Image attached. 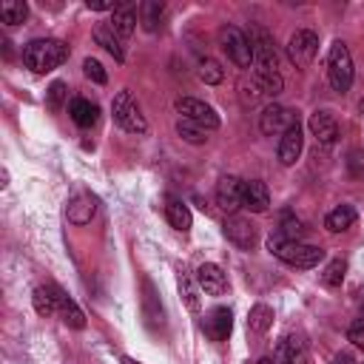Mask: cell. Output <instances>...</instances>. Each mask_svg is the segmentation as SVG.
Here are the masks:
<instances>
[{"instance_id": "cell-30", "label": "cell", "mask_w": 364, "mask_h": 364, "mask_svg": "<svg viewBox=\"0 0 364 364\" xmlns=\"http://www.w3.org/2000/svg\"><path fill=\"white\" fill-rule=\"evenodd\" d=\"M196 74H199V80H202V82H208V85H219V82L225 80L222 65H219L216 60H210V57H202V60H199Z\"/></svg>"}, {"instance_id": "cell-9", "label": "cell", "mask_w": 364, "mask_h": 364, "mask_svg": "<svg viewBox=\"0 0 364 364\" xmlns=\"http://www.w3.org/2000/svg\"><path fill=\"white\" fill-rule=\"evenodd\" d=\"M293 125H299V114L293 111V108H284V105H267L264 111H262V117H259V128H262V134H267V136H273V134H284L287 128H293Z\"/></svg>"}, {"instance_id": "cell-27", "label": "cell", "mask_w": 364, "mask_h": 364, "mask_svg": "<svg viewBox=\"0 0 364 364\" xmlns=\"http://www.w3.org/2000/svg\"><path fill=\"white\" fill-rule=\"evenodd\" d=\"M26 17H28V6L23 0H6V3H0V20L6 26H20Z\"/></svg>"}, {"instance_id": "cell-22", "label": "cell", "mask_w": 364, "mask_h": 364, "mask_svg": "<svg viewBox=\"0 0 364 364\" xmlns=\"http://www.w3.org/2000/svg\"><path fill=\"white\" fill-rule=\"evenodd\" d=\"M165 216H168L171 228H176V230H182V233H188V230H191L193 216H191V210H188V205H185L182 199L168 196V199H165Z\"/></svg>"}, {"instance_id": "cell-2", "label": "cell", "mask_w": 364, "mask_h": 364, "mask_svg": "<svg viewBox=\"0 0 364 364\" xmlns=\"http://www.w3.org/2000/svg\"><path fill=\"white\" fill-rule=\"evenodd\" d=\"M267 250L282 259L284 264L290 267H299V270H310V267H318V262L324 259V250L318 245H307V242H293V239H284L279 233H270L267 239Z\"/></svg>"}, {"instance_id": "cell-13", "label": "cell", "mask_w": 364, "mask_h": 364, "mask_svg": "<svg viewBox=\"0 0 364 364\" xmlns=\"http://www.w3.org/2000/svg\"><path fill=\"white\" fill-rule=\"evenodd\" d=\"M242 191H245V182L239 176H222L216 185V205L225 213H233L236 208H242Z\"/></svg>"}, {"instance_id": "cell-4", "label": "cell", "mask_w": 364, "mask_h": 364, "mask_svg": "<svg viewBox=\"0 0 364 364\" xmlns=\"http://www.w3.org/2000/svg\"><path fill=\"white\" fill-rule=\"evenodd\" d=\"M353 74H355V71H353L350 48H347V43L336 40V43L330 46V51H327V80H330L333 91H338V94L350 91V85H353Z\"/></svg>"}, {"instance_id": "cell-41", "label": "cell", "mask_w": 364, "mask_h": 364, "mask_svg": "<svg viewBox=\"0 0 364 364\" xmlns=\"http://www.w3.org/2000/svg\"><path fill=\"white\" fill-rule=\"evenodd\" d=\"M259 364H276L273 358H259Z\"/></svg>"}, {"instance_id": "cell-38", "label": "cell", "mask_w": 364, "mask_h": 364, "mask_svg": "<svg viewBox=\"0 0 364 364\" xmlns=\"http://www.w3.org/2000/svg\"><path fill=\"white\" fill-rule=\"evenodd\" d=\"M347 168L350 173H364V151H350V159H347Z\"/></svg>"}, {"instance_id": "cell-8", "label": "cell", "mask_w": 364, "mask_h": 364, "mask_svg": "<svg viewBox=\"0 0 364 364\" xmlns=\"http://www.w3.org/2000/svg\"><path fill=\"white\" fill-rule=\"evenodd\" d=\"M316 54H318V37H316L313 31L301 28V31H296V34L290 37V43H287V57H290L293 65L307 68V65L316 60Z\"/></svg>"}, {"instance_id": "cell-14", "label": "cell", "mask_w": 364, "mask_h": 364, "mask_svg": "<svg viewBox=\"0 0 364 364\" xmlns=\"http://www.w3.org/2000/svg\"><path fill=\"white\" fill-rule=\"evenodd\" d=\"M307 125H310V134L316 136V142H321V145H333L338 139V122L330 111H313Z\"/></svg>"}, {"instance_id": "cell-32", "label": "cell", "mask_w": 364, "mask_h": 364, "mask_svg": "<svg viewBox=\"0 0 364 364\" xmlns=\"http://www.w3.org/2000/svg\"><path fill=\"white\" fill-rule=\"evenodd\" d=\"M344 273H347V262H344V259H333V262L324 267L321 282H324L327 287H338V284L344 282Z\"/></svg>"}, {"instance_id": "cell-31", "label": "cell", "mask_w": 364, "mask_h": 364, "mask_svg": "<svg viewBox=\"0 0 364 364\" xmlns=\"http://www.w3.org/2000/svg\"><path fill=\"white\" fill-rule=\"evenodd\" d=\"M176 282H179V293H182V299H185V307H188V310H199V287L193 284V279H191L185 270H179Z\"/></svg>"}, {"instance_id": "cell-12", "label": "cell", "mask_w": 364, "mask_h": 364, "mask_svg": "<svg viewBox=\"0 0 364 364\" xmlns=\"http://www.w3.org/2000/svg\"><path fill=\"white\" fill-rule=\"evenodd\" d=\"M202 330L210 341H225L233 330V313L228 307H213L205 318H202Z\"/></svg>"}, {"instance_id": "cell-6", "label": "cell", "mask_w": 364, "mask_h": 364, "mask_svg": "<svg viewBox=\"0 0 364 364\" xmlns=\"http://www.w3.org/2000/svg\"><path fill=\"white\" fill-rule=\"evenodd\" d=\"M219 46H222V51L228 54L230 63H236L239 68H250V63H253V48H250V40H247V34H245L242 28H236V26H222V28H219Z\"/></svg>"}, {"instance_id": "cell-18", "label": "cell", "mask_w": 364, "mask_h": 364, "mask_svg": "<svg viewBox=\"0 0 364 364\" xmlns=\"http://www.w3.org/2000/svg\"><path fill=\"white\" fill-rule=\"evenodd\" d=\"M304 338L301 336H284L279 341V350H276V364H304Z\"/></svg>"}, {"instance_id": "cell-11", "label": "cell", "mask_w": 364, "mask_h": 364, "mask_svg": "<svg viewBox=\"0 0 364 364\" xmlns=\"http://www.w3.org/2000/svg\"><path fill=\"white\" fill-rule=\"evenodd\" d=\"M228 242H233L239 250H250L253 242H256V228L245 219V216H228L225 225H222Z\"/></svg>"}, {"instance_id": "cell-7", "label": "cell", "mask_w": 364, "mask_h": 364, "mask_svg": "<svg viewBox=\"0 0 364 364\" xmlns=\"http://www.w3.org/2000/svg\"><path fill=\"white\" fill-rule=\"evenodd\" d=\"M176 111H179V117H185V119L202 125L205 131H216V128H219V114H216L208 102H202V100H196V97H179V100H176Z\"/></svg>"}, {"instance_id": "cell-33", "label": "cell", "mask_w": 364, "mask_h": 364, "mask_svg": "<svg viewBox=\"0 0 364 364\" xmlns=\"http://www.w3.org/2000/svg\"><path fill=\"white\" fill-rule=\"evenodd\" d=\"M65 100H68V85H65V82H60V80H57V82H51V85H48V91H46V102H48V108H51V111H60Z\"/></svg>"}, {"instance_id": "cell-39", "label": "cell", "mask_w": 364, "mask_h": 364, "mask_svg": "<svg viewBox=\"0 0 364 364\" xmlns=\"http://www.w3.org/2000/svg\"><path fill=\"white\" fill-rule=\"evenodd\" d=\"M333 364H355V361H353L347 353H341V355H336V358H333Z\"/></svg>"}, {"instance_id": "cell-1", "label": "cell", "mask_w": 364, "mask_h": 364, "mask_svg": "<svg viewBox=\"0 0 364 364\" xmlns=\"http://www.w3.org/2000/svg\"><path fill=\"white\" fill-rule=\"evenodd\" d=\"M250 48H253V80L262 88L264 97H276L284 88V80L279 74V54H276V43L273 37L262 28L253 26L250 28Z\"/></svg>"}, {"instance_id": "cell-35", "label": "cell", "mask_w": 364, "mask_h": 364, "mask_svg": "<svg viewBox=\"0 0 364 364\" xmlns=\"http://www.w3.org/2000/svg\"><path fill=\"white\" fill-rule=\"evenodd\" d=\"M279 236L293 239V242H301V236H304V225H301L299 219H293V216H284L282 225H279Z\"/></svg>"}, {"instance_id": "cell-24", "label": "cell", "mask_w": 364, "mask_h": 364, "mask_svg": "<svg viewBox=\"0 0 364 364\" xmlns=\"http://www.w3.org/2000/svg\"><path fill=\"white\" fill-rule=\"evenodd\" d=\"M94 40H97V46H102L117 63H122L125 60V51H122V43H119V37L111 31V26H94Z\"/></svg>"}, {"instance_id": "cell-23", "label": "cell", "mask_w": 364, "mask_h": 364, "mask_svg": "<svg viewBox=\"0 0 364 364\" xmlns=\"http://www.w3.org/2000/svg\"><path fill=\"white\" fill-rule=\"evenodd\" d=\"M355 225V208L353 205H338V208H333L327 216H324V228L330 230V233H341V230H347V228H353Z\"/></svg>"}, {"instance_id": "cell-40", "label": "cell", "mask_w": 364, "mask_h": 364, "mask_svg": "<svg viewBox=\"0 0 364 364\" xmlns=\"http://www.w3.org/2000/svg\"><path fill=\"white\" fill-rule=\"evenodd\" d=\"M122 364H142V361H136V358H131V355H125V358H122Z\"/></svg>"}, {"instance_id": "cell-16", "label": "cell", "mask_w": 364, "mask_h": 364, "mask_svg": "<svg viewBox=\"0 0 364 364\" xmlns=\"http://www.w3.org/2000/svg\"><path fill=\"white\" fill-rule=\"evenodd\" d=\"M242 205H245L247 210H253V213H264V210L270 208V191H267V185H264V182H259V179L245 182Z\"/></svg>"}, {"instance_id": "cell-3", "label": "cell", "mask_w": 364, "mask_h": 364, "mask_svg": "<svg viewBox=\"0 0 364 364\" xmlns=\"http://www.w3.org/2000/svg\"><path fill=\"white\" fill-rule=\"evenodd\" d=\"M65 60H68V46H65L63 40H54V37L31 40V43L23 48V63H26V68H31L34 74H48V71L60 68Z\"/></svg>"}, {"instance_id": "cell-29", "label": "cell", "mask_w": 364, "mask_h": 364, "mask_svg": "<svg viewBox=\"0 0 364 364\" xmlns=\"http://www.w3.org/2000/svg\"><path fill=\"white\" fill-rule=\"evenodd\" d=\"M176 134H179L185 142H191V145H202V142H208V131H205L202 125L185 119V117L176 119Z\"/></svg>"}, {"instance_id": "cell-34", "label": "cell", "mask_w": 364, "mask_h": 364, "mask_svg": "<svg viewBox=\"0 0 364 364\" xmlns=\"http://www.w3.org/2000/svg\"><path fill=\"white\" fill-rule=\"evenodd\" d=\"M145 287V296H142V304H145V318H148V324H162V307H156L154 304V287H151V282H145L142 284Z\"/></svg>"}, {"instance_id": "cell-25", "label": "cell", "mask_w": 364, "mask_h": 364, "mask_svg": "<svg viewBox=\"0 0 364 364\" xmlns=\"http://www.w3.org/2000/svg\"><path fill=\"white\" fill-rule=\"evenodd\" d=\"M34 301V310L40 316H54L57 313V293H54V284H40L31 296Z\"/></svg>"}, {"instance_id": "cell-42", "label": "cell", "mask_w": 364, "mask_h": 364, "mask_svg": "<svg viewBox=\"0 0 364 364\" xmlns=\"http://www.w3.org/2000/svg\"><path fill=\"white\" fill-rule=\"evenodd\" d=\"M358 111H361V114H364V100H361V102H358Z\"/></svg>"}, {"instance_id": "cell-28", "label": "cell", "mask_w": 364, "mask_h": 364, "mask_svg": "<svg viewBox=\"0 0 364 364\" xmlns=\"http://www.w3.org/2000/svg\"><path fill=\"white\" fill-rule=\"evenodd\" d=\"M270 324H273V310H270L267 304H256V307H250V316H247V327H250V333L262 336V333H267Z\"/></svg>"}, {"instance_id": "cell-10", "label": "cell", "mask_w": 364, "mask_h": 364, "mask_svg": "<svg viewBox=\"0 0 364 364\" xmlns=\"http://www.w3.org/2000/svg\"><path fill=\"white\" fill-rule=\"evenodd\" d=\"M196 284H199V290L208 293V296H222V293H228V276H225V270H222L219 264H213V262H205V264L196 267Z\"/></svg>"}, {"instance_id": "cell-36", "label": "cell", "mask_w": 364, "mask_h": 364, "mask_svg": "<svg viewBox=\"0 0 364 364\" xmlns=\"http://www.w3.org/2000/svg\"><path fill=\"white\" fill-rule=\"evenodd\" d=\"M82 71H85V77H88V80H94V82H100V85L108 80V74H105L102 63H100V60H94V57H85V60H82Z\"/></svg>"}, {"instance_id": "cell-43", "label": "cell", "mask_w": 364, "mask_h": 364, "mask_svg": "<svg viewBox=\"0 0 364 364\" xmlns=\"http://www.w3.org/2000/svg\"><path fill=\"white\" fill-rule=\"evenodd\" d=\"M361 310H364V293H361Z\"/></svg>"}, {"instance_id": "cell-26", "label": "cell", "mask_w": 364, "mask_h": 364, "mask_svg": "<svg viewBox=\"0 0 364 364\" xmlns=\"http://www.w3.org/2000/svg\"><path fill=\"white\" fill-rule=\"evenodd\" d=\"M162 14H165V6H162L159 0H145V3H139V23H142L145 31H156Z\"/></svg>"}, {"instance_id": "cell-19", "label": "cell", "mask_w": 364, "mask_h": 364, "mask_svg": "<svg viewBox=\"0 0 364 364\" xmlns=\"http://www.w3.org/2000/svg\"><path fill=\"white\" fill-rule=\"evenodd\" d=\"M111 31L119 37V40H128L131 34H134V28H136V11H134V6L131 3H122L117 11H111Z\"/></svg>"}, {"instance_id": "cell-21", "label": "cell", "mask_w": 364, "mask_h": 364, "mask_svg": "<svg viewBox=\"0 0 364 364\" xmlns=\"http://www.w3.org/2000/svg\"><path fill=\"white\" fill-rule=\"evenodd\" d=\"M54 293H57V316H60L68 327H74V330L85 327V316H82V310L74 304V299H68L57 284H54Z\"/></svg>"}, {"instance_id": "cell-17", "label": "cell", "mask_w": 364, "mask_h": 364, "mask_svg": "<svg viewBox=\"0 0 364 364\" xmlns=\"http://www.w3.org/2000/svg\"><path fill=\"white\" fill-rule=\"evenodd\" d=\"M94 210H97V199H94L91 193H77V196H71L68 205H65V216H68V222H74V225L91 222Z\"/></svg>"}, {"instance_id": "cell-5", "label": "cell", "mask_w": 364, "mask_h": 364, "mask_svg": "<svg viewBox=\"0 0 364 364\" xmlns=\"http://www.w3.org/2000/svg\"><path fill=\"white\" fill-rule=\"evenodd\" d=\"M111 114H114V122H117L122 131H128V134H145V131H148V122H145V117H142V108H139V102L134 100V94H131L128 88H122V91L114 97Z\"/></svg>"}, {"instance_id": "cell-20", "label": "cell", "mask_w": 364, "mask_h": 364, "mask_svg": "<svg viewBox=\"0 0 364 364\" xmlns=\"http://www.w3.org/2000/svg\"><path fill=\"white\" fill-rule=\"evenodd\" d=\"M68 117L80 125V128H91L97 119H100V105L85 100V97H77L68 102Z\"/></svg>"}, {"instance_id": "cell-15", "label": "cell", "mask_w": 364, "mask_h": 364, "mask_svg": "<svg viewBox=\"0 0 364 364\" xmlns=\"http://www.w3.org/2000/svg\"><path fill=\"white\" fill-rule=\"evenodd\" d=\"M301 145H304L301 128H299V125L287 128V131L282 134V139H279V148H276V154H279V162H282V165H293V162L301 156Z\"/></svg>"}, {"instance_id": "cell-37", "label": "cell", "mask_w": 364, "mask_h": 364, "mask_svg": "<svg viewBox=\"0 0 364 364\" xmlns=\"http://www.w3.org/2000/svg\"><path fill=\"white\" fill-rule=\"evenodd\" d=\"M347 338H350L355 347H361V350H364V316H361V318H355V321L347 327Z\"/></svg>"}]
</instances>
